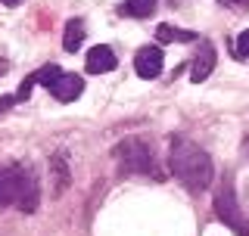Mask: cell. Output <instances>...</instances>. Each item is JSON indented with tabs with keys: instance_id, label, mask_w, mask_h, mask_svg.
I'll use <instances>...</instances> for the list:
<instances>
[{
	"instance_id": "7c38bea8",
	"label": "cell",
	"mask_w": 249,
	"mask_h": 236,
	"mask_svg": "<svg viewBox=\"0 0 249 236\" xmlns=\"http://www.w3.org/2000/svg\"><path fill=\"white\" fill-rule=\"evenodd\" d=\"M237 59H249V28L237 37Z\"/></svg>"
},
{
	"instance_id": "4fadbf2b",
	"label": "cell",
	"mask_w": 249,
	"mask_h": 236,
	"mask_svg": "<svg viewBox=\"0 0 249 236\" xmlns=\"http://www.w3.org/2000/svg\"><path fill=\"white\" fill-rule=\"evenodd\" d=\"M224 6H231V10H237V13H246L249 10V0H221Z\"/></svg>"
},
{
	"instance_id": "277c9868",
	"label": "cell",
	"mask_w": 249,
	"mask_h": 236,
	"mask_svg": "<svg viewBox=\"0 0 249 236\" xmlns=\"http://www.w3.org/2000/svg\"><path fill=\"white\" fill-rule=\"evenodd\" d=\"M115 155H119V165L124 174H150L153 171V152L140 137H128L124 143H119Z\"/></svg>"
},
{
	"instance_id": "7a4b0ae2",
	"label": "cell",
	"mask_w": 249,
	"mask_h": 236,
	"mask_svg": "<svg viewBox=\"0 0 249 236\" xmlns=\"http://www.w3.org/2000/svg\"><path fill=\"white\" fill-rule=\"evenodd\" d=\"M22 205L25 211H35L37 202V184L22 168H3L0 171V205Z\"/></svg>"
},
{
	"instance_id": "5bb4252c",
	"label": "cell",
	"mask_w": 249,
	"mask_h": 236,
	"mask_svg": "<svg viewBox=\"0 0 249 236\" xmlns=\"http://www.w3.org/2000/svg\"><path fill=\"white\" fill-rule=\"evenodd\" d=\"M16 103V97H3V100H0V112H3V109H10Z\"/></svg>"
},
{
	"instance_id": "9c48e42d",
	"label": "cell",
	"mask_w": 249,
	"mask_h": 236,
	"mask_svg": "<svg viewBox=\"0 0 249 236\" xmlns=\"http://www.w3.org/2000/svg\"><path fill=\"white\" fill-rule=\"evenodd\" d=\"M84 34H88L84 22L81 19H69L66 22V34H62V47H66V53H75L78 47L84 44Z\"/></svg>"
},
{
	"instance_id": "9a60e30c",
	"label": "cell",
	"mask_w": 249,
	"mask_h": 236,
	"mask_svg": "<svg viewBox=\"0 0 249 236\" xmlns=\"http://www.w3.org/2000/svg\"><path fill=\"white\" fill-rule=\"evenodd\" d=\"M0 3H3V6H19L22 0H0Z\"/></svg>"
},
{
	"instance_id": "3957f363",
	"label": "cell",
	"mask_w": 249,
	"mask_h": 236,
	"mask_svg": "<svg viewBox=\"0 0 249 236\" xmlns=\"http://www.w3.org/2000/svg\"><path fill=\"white\" fill-rule=\"evenodd\" d=\"M215 215L224 221V227H231L237 236H249V215L240 208L237 196H233V180L224 177L218 184V193H215Z\"/></svg>"
},
{
	"instance_id": "8992f818",
	"label": "cell",
	"mask_w": 249,
	"mask_h": 236,
	"mask_svg": "<svg viewBox=\"0 0 249 236\" xmlns=\"http://www.w3.org/2000/svg\"><path fill=\"white\" fill-rule=\"evenodd\" d=\"M81 90H84V78L75 75V72H62L59 81L50 87V93L59 100V103H72L75 97H81Z\"/></svg>"
},
{
	"instance_id": "52a82bcc",
	"label": "cell",
	"mask_w": 249,
	"mask_h": 236,
	"mask_svg": "<svg viewBox=\"0 0 249 236\" xmlns=\"http://www.w3.org/2000/svg\"><path fill=\"white\" fill-rule=\"evenodd\" d=\"M115 66H119V59H115L112 47H103V44H97V47H93V50L88 53V72H90V75L112 72Z\"/></svg>"
},
{
	"instance_id": "30bf717a",
	"label": "cell",
	"mask_w": 249,
	"mask_h": 236,
	"mask_svg": "<svg viewBox=\"0 0 249 236\" xmlns=\"http://www.w3.org/2000/svg\"><path fill=\"white\" fill-rule=\"evenodd\" d=\"M156 3H159V0H124L119 6V13L122 16H134V19H146V16L156 13Z\"/></svg>"
},
{
	"instance_id": "5b68a950",
	"label": "cell",
	"mask_w": 249,
	"mask_h": 236,
	"mask_svg": "<svg viewBox=\"0 0 249 236\" xmlns=\"http://www.w3.org/2000/svg\"><path fill=\"white\" fill-rule=\"evenodd\" d=\"M134 68L140 78H159L162 72V50L159 47H140L134 56Z\"/></svg>"
},
{
	"instance_id": "ba28073f",
	"label": "cell",
	"mask_w": 249,
	"mask_h": 236,
	"mask_svg": "<svg viewBox=\"0 0 249 236\" xmlns=\"http://www.w3.org/2000/svg\"><path fill=\"white\" fill-rule=\"evenodd\" d=\"M212 68H215V47L202 44V50L196 53V59H193V66H190V78L199 84V81H206V78L212 75Z\"/></svg>"
},
{
	"instance_id": "8fae6325",
	"label": "cell",
	"mask_w": 249,
	"mask_h": 236,
	"mask_svg": "<svg viewBox=\"0 0 249 236\" xmlns=\"http://www.w3.org/2000/svg\"><path fill=\"white\" fill-rule=\"evenodd\" d=\"M156 37H159V44H190V41H196V34L193 31H181V28H175V25H159L156 28Z\"/></svg>"
},
{
	"instance_id": "6da1fadb",
	"label": "cell",
	"mask_w": 249,
	"mask_h": 236,
	"mask_svg": "<svg viewBox=\"0 0 249 236\" xmlns=\"http://www.w3.org/2000/svg\"><path fill=\"white\" fill-rule=\"evenodd\" d=\"M168 162H171L175 177L181 180L187 190L199 193V190H206V186L212 184V159H209L196 143H190L187 137H175V140H171Z\"/></svg>"
}]
</instances>
